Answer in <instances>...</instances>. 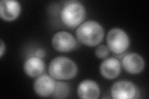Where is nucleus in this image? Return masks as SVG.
Returning a JSON list of instances; mask_svg holds the SVG:
<instances>
[{"label":"nucleus","instance_id":"nucleus-10","mask_svg":"<svg viewBox=\"0 0 149 99\" xmlns=\"http://www.w3.org/2000/svg\"><path fill=\"white\" fill-rule=\"evenodd\" d=\"M100 71L103 78L109 80L114 79L120 73L121 64L120 61L114 57L106 58L101 63Z\"/></svg>","mask_w":149,"mask_h":99},{"label":"nucleus","instance_id":"nucleus-8","mask_svg":"<svg viewBox=\"0 0 149 99\" xmlns=\"http://www.w3.org/2000/svg\"><path fill=\"white\" fill-rule=\"evenodd\" d=\"M20 3L14 0H2L0 2V16L3 20L11 22L20 15Z\"/></svg>","mask_w":149,"mask_h":99},{"label":"nucleus","instance_id":"nucleus-13","mask_svg":"<svg viewBox=\"0 0 149 99\" xmlns=\"http://www.w3.org/2000/svg\"><path fill=\"white\" fill-rule=\"evenodd\" d=\"M70 92V87L67 83L62 81H55V88L52 97L56 98H66Z\"/></svg>","mask_w":149,"mask_h":99},{"label":"nucleus","instance_id":"nucleus-12","mask_svg":"<svg viewBox=\"0 0 149 99\" xmlns=\"http://www.w3.org/2000/svg\"><path fill=\"white\" fill-rule=\"evenodd\" d=\"M45 65L44 61L36 56L28 58L23 65L25 74L30 78H37L42 74Z\"/></svg>","mask_w":149,"mask_h":99},{"label":"nucleus","instance_id":"nucleus-4","mask_svg":"<svg viewBox=\"0 0 149 99\" xmlns=\"http://www.w3.org/2000/svg\"><path fill=\"white\" fill-rule=\"evenodd\" d=\"M106 41L109 50L118 55L123 53L130 45L129 37L127 33L118 27L113 28L108 32Z\"/></svg>","mask_w":149,"mask_h":99},{"label":"nucleus","instance_id":"nucleus-14","mask_svg":"<svg viewBox=\"0 0 149 99\" xmlns=\"http://www.w3.org/2000/svg\"><path fill=\"white\" fill-rule=\"evenodd\" d=\"M95 53L98 58L104 59L109 55V49L108 46L104 45H97L95 49Z\"/></svg>","mask_w":149,"mask_h":99},{"label":"nucleus","instance_id":"nucleus-6","mask_svg":"<svg viewBox=\"0 0 149 99\" xmlns=\"http://www.w3.org/2000/svg\"><path fill=\"white\" fill-rule=\"evenodd\" d=\"M52 45L55 50L60 52H70L75 48L77 40L71 33L59 31L53 35Z\"/></svg>","mask_w":149,"mask_h":99},{"label":"nucleus","instance_id":"nucleus-15","mask_svg":"<svg viewBox=\"0 0 149 99\" xmlns=\"http://www.w3.org/2000/svg\"><path fill=\"white\" fill-rule=\"evenodd\" d=\"M45 54H46L45 50H44L42 48H39L36 50L34 56H37V57H39L40 58H43L45 56Z\"/></svg>","mask_w":149,"mask_h":99},{"label":"nucleus","instance_id":"nucleus-2","mask_svg":"<svg viewBox=\"0 0 149 99\" xmlns=\"http://www.w3.org/2000/svg\"><path fill=\"white\" fill-rule=\"evenodd\" d=\"M49 74L57 81H66L75 77L78 73L76 63L65 56L54 58L49 66Z\"/></svg>","mask_w":149,"mask_h":99},{"label":"nucleus","instance_id":"nucleus-16","mask_svg":"<svg viewBox=\"0 0 149 99\" xmlns=\"http://www.w3.org/2000/svg\"><path fill=\"white\" fill-rule=\"evenodd\" d=\"M0 41H1V47H0V57L2 58L4 51H5L6 46H5V44H4L2 39H1V40Z\"/></svg>","mask_w":149,"mask_h":99},{"label":"nucleus","instance_id":"nucleus-7","mask_svg":"<svg viewBox=\"0 0 149 99\" xmlns=\"http://www.w3.org/2000/svg\"><path fill=\"white\" fill-rule=\"evenodd\" d=\"M55 88V81L50 75L42 74L36 78L33 84V89L37 96L47 97L52 95Z\"/></svg>","mask_w":149,"mask_h":99},{"label":"nucleus","instance_id":"nucleus-1","mask_svg":"<svg viewBox=\"0 0 149 99\" xmlns=\"http://www.w3.org/2000/svg\"><path fill=\"white\" fill-rule=\"evenodd\" d=\"M78 40L84 45L93 47L98 45L104 37L103 27L95 21L83 22L76 30Z\"/></svg>","mask_w":149,"mask_h":99},{"label":"nucleus","instance_id":"nucleus-5","mask_svg":"<svg viewBox=\"0 0 149 99\" xmlns=\"http://www.w3.org/2000/svg\"><path fill=\"white\" fill-rule=\"evenodd\" d=\"M111 95L114 99H132L137 98L138 89L133 82L129 81L116 82L111 89Z\"/></svg>","mask_w":149,"mask_h":99},{"label":"nucleus","instance_id":"nucleus-11","mask_svg":"<svg viewBox=\"0 0 149 99\" xmlns=\"http://www.w3.org/2000/svg\"><path fill=\"white\" fill-rule=\"evenodd\" d=\"M100 92L98 84L91 79L84 80L77 87L78 96L82 99H96L99 97Z\"/></svg>","mask_w":149,"mask_h":99},{"label":"nucleus","instance_id":"nucleus-9","mask_svg":"<svg viewBox=\"0 0 149 99\" xmlns=\"http://www.w3.org/2000/svg\"><path fill=\"white\" fill-rule=\"evenodd\" d=\"M122 65L125 71L136 74L141 73L145 68V61L142 56L136 53L125 55L122 60Z\"/></svg>","mask_w":149,"mask_h":99},{"label":"nucleus","instance_id":"nucleus-3","mask_svg":"<svg viewBox=\"0 0 149 99\" xmlns=\"http://www.w3.org/2000/svg\"><path fill=\"white\" fill-rule=\"evenodd\" d=\"M86 16L85 7L78 1H68L65 3L60 12L62 23L70 29L78 27L85 21Z\"/></svg>","mask_w":149,"mask_h":99}]
</instances>
